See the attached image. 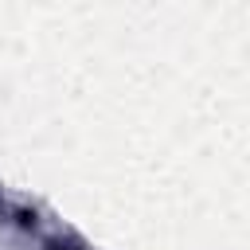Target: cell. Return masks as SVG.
I'll return each mask as SVG.
<instances>
[{
	"label": "cell",
	"instance_id": "obj_1",
	"mask_svg": "<svg viewBox=\"0 0 250 250\" xmlns=\"http://www.w3.org/2000/svg\"><path fill=\"white\" fill-rule=\"evenodd\" d=\"M47 250H78V246H70V242H51Z\"/></svg>",
	"mask_w": 250,
	"mask_h": 250
}]
</instances>
